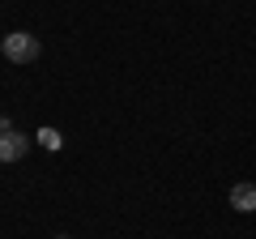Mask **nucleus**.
Wrapping results in <instances>:
<instances>
[{
  "label": "nucleus",
  "instance_id": "f257e3e1",
  "mask_svg": "<svg viewBox=\"0 0 256 239\" xmlns=\"http://www.w3.org/2000/svg\"><path fill=\"white\" fill-rule=\"evenodd\" d=\"M0 52H4L9 64H34L38 56H43V47H38V38L30 34V30H13V34H4Z\"/></svg>",
  "mask_w": 256,
  "mask_h": 239
},
{
  "label": "nucleus",
  "instance_id": "f03ea898",
  "mask_svg": "<svg viewBox=\"0 0 256 239\" xmlns=\"http://www.w3.org/2000/svg\"><path fill=\"white\" fill-rule=\"evenodd\" d=\"M26 150H30L26 132H18V128L0 132V162H18V158H26Z\"/></svg>",
  "mask_w": 256,
  "mask_h": 239
},
{
  "label": "nucleus",
  "instance_id": "7ed1b4c3",
  "mask_svg": "<svg viewBox=\"0 0 256 239\" xmlns=\"http://www.w3.org/2000/svg\"><path fill=\"white\" fill-rule=\"evenodd\" d=\"M230 210L256 214V184H235V188H230Z\"/></svg>",
  "mask_w": 256,
  "mask_h": 239
},
{
  "label": "nucleus",
  "instance_id": "20e7f679",
  "mask_svg": "<svg viewBox=\"0 0 256 239\" xmlns=\"http://www.w3.org/2000/svg\"><path fill=\"white\" fill-rule=\"evenodd\" d=\"M38 137H43V146H52V150L60 146V132H56V128H43V132H38Z\"/></svg>",
  "mask_w": 256,
  "mask_h": 239
},
{
  "label": "nucleus",
  "instance_id": "39448f33",
  "mask_svg": "<svg viewBox=\"0 0 256 239\" xmlns=\"http://www.w3.org/2000/svg\"><path fill=\"white\" fill-rule=\"evenodd\" d=\"M56 239H68V235H56Z\"/></svg>",
  "mask_w": 256,
  "mask_h": 239
}]
</instances>
